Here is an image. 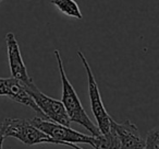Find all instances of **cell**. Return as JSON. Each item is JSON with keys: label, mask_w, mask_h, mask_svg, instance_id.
Wrapping results in <instances>:
<instances>
[{"label": "cell", "mask_w": 159, "mask_h": 149, "mask_svg": "<svg viewBox=\"0 0 159 149\" xmlns=\"http://www.w3.org/2000/svg\"><path fill=\"white\" fill-rule=\"evenodd\" d=\"M55 56L57 58L58 62V68H59V73H60V79H61L62 82V98L61 102L63 104L64 109L66 111L69 118L71 120V122H74L76 124L81 125L84 128H86L89 132L91 136L94 137H97L99 136L100 132L98 129L97 125L94 124L93 121L89 118V116L87 115L86 111L83 107L81 100L79 99V96L75 92L74 88H73L72 83L69 81L68 77L66 75V71H64L63 62L61 59V55H60V52L58 49H56Z\"/></svg>", "instance_id": "1"}, {"label": "cell", "mask_w": 159, "mask_h": 149, "mask_svg": "<svg viewBox=\"0 0 159 149\" xmlns=\"http://www.w3.org/2000/svg\"><path fill=\"white\" fill-rule=\"evenodd\" d=\"M31 123L45 134H47L49 137L57 140L60 145L71 147L72 149H83L75 144H89L93 148H95L97 145V137L80 133L72 129L70 126L50 122L38 116L31 120Z\"/></svg>", "instance_id": "2"}, {"label": "cell", "mask_w": 159, "mask_h": 149, "mask_svg": "<svg viewBox=\"0 0 159 149\" xmlns=\"http://www.w3.org/2000/svg\"><path fill=\"white\" fill-rule=\"evenodd\" d=\"M6 137H13L27 146L36 144H56L60 145L57 140L49 137L47 134L34 126L31 121L23 118H6L0 123Z\"/></svg>", "instance_id": "3"}, {"label": "cell", "mask_w": 159, "mask_h": 149, "mask_svg": "<svg viewBox=\"0 0 159 149\" xmlns=\"http://www.w3.org/2000/svg\"><path fill=\"white\" fill-rule=\"evenodd\" d=\"M77 55H79V58L82 62L83 66H84L85 71H86L87 80H89V100H91V107L92 112H93L94 116H95L96 122H97V127L100 133H102V135H107L110 132L112 117L109 115L106 107H105L104 102L102 100V96H100L97 81H96L95 76H94L91 66H89L87 59L85 58L84 54L81 51H79L77 52Z\"/></svg>", "instance_id": "4"}, {"label": "cell", "mask_w": 159, "mask_h": 149, "mask_svg": "<svg viewBox=\"0 0 159 149\" xmlns=\"http://www.w3.org/2000/svg\"><path fill=\"white\" fill-rule=\"evenodd\" d=\"M26 91L33 98L34 102L36 103V105L40 110V112L43 113V115L45 116L46 120L61 125H66V126H71L72 122L69 118L61 101L55 100V99L43 93L36 87L34 82L26 86Z\"/></svg>", "instance_id": "5"}, {"label": "cell", "mask_w": 159, "mask_h": 149, "mask_svg": "<svg viewBox=\"0 0 159 149\" xmlns=\"http://www.w3.org/2000/svg\"><path fill=\"white\" fill-rule=\"evenodd\" d=\"M6 44H7L8 59H9V67L12 73V78L21 81L25 86L33 83V79L30 77L27 68L23 62L19 43L12 32H9L6 35Z\"/></svg>", "instance_id": "6"}, {"label": "cell", "mask_w": 159, "mask_h": 149, "mask_svg": "<svg viewBox=\"0 0 159 149\" xmlns=\"http://www.w3.org/2000/svg\"><path fill=\"white\" fill-rule=\"evenodd\" d=\"M0 96H5L25 107H31L37 113L38 117L45 118L33 98L26 91V86L14 78H0Z\"/></svg>", "instance_id": "7"}, {"label": "cell", "mask_w": 159, "mask_h": 149, "mask_svg": "<svg viewBox=\"0 0 159 149\" xmlns=\"http://www.w3.org/2000/svg\"><path fill=\"white\" fill-rule=\"evenodd\" d=\"M111 124L119 138L120 149H144L145 140L137 126L131 121L126 120L122 123H117L112 120Z\"/></svg>", "instance_id": "8"}, {"label": "cell", "mask_w": 159, "mask_h": 149, "mask_svg": "<svg viewBox=\"0 0 159 149\" xmlns=\"http://www.w3.org/2000/svg\"><path fill=\"white\" fill-rule=\"evenodd\" d=\"M52 5H55L62 13H64L68 17L72 18L82 19V12L80 10V7L74 0H51L50 1Z\"/></svg>", "instance_id": "9"}, {"label": "cell", "mask_w": 159, "mask_h": 149, "mask_svg": "<svg viewBox=\"0 0 159 149\" xmlns=\"http://www.w3.org/2000/svg\"><path fill=\"white\" fill-rule=\"evenodd\" d=\"M144 149H159V129L154 127L147 133Z\"/></svg>", "instance_id": "10"}, {"label": "cell", "mask_w": 159, "mask_h": 149, "mask_svg": "<svg viewBox=\"0 0 159 149\" xmlns=\"http://www.w3.org/2000/svg\"><path fill=\"white\" fill-rule=\"evenodd\" d=\"M3 139H5V136H3V132H2V128H1V124H0V149H2Z\"/></svg>", "instance_id": "11"}, {"label": "cell", "mask_w": 159, "mask_h": 149, "mask_svg": "<svg viewBox=\"0 0 159 149\" xmlns=\"http://www.w3.org/2000/svg\"><path fill=\"white\" fill-rule=\"evenodd\" d=\"M1 1H2V0H0V2H1Z\"/></svg>", "instance_id": "12"}]
</instances>
